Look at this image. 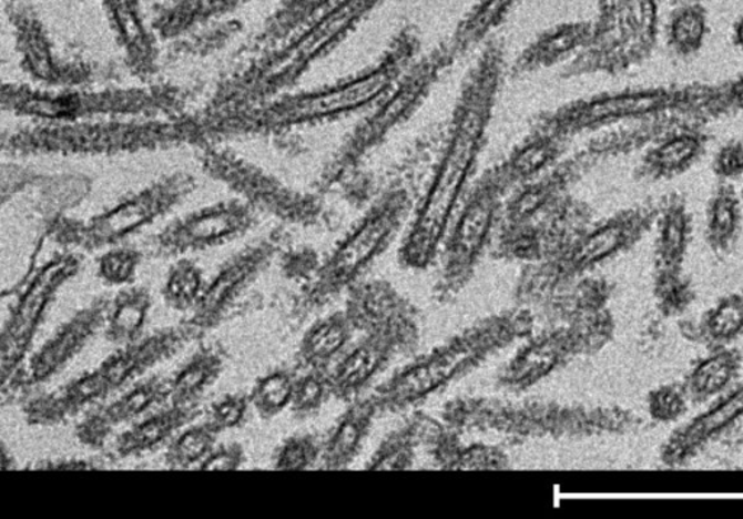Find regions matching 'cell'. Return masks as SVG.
Instances as JSON below:
<instances>
[{"label": "cell", "instance_id": "obj_1", "mask_svg": "<svg viewBox=\"0 0 743 519\" xmlns=\"http://www.w3.org/2000/svg\"><path fill=\"white\" fill-rule=\"evenodd\" d=\"M482 130L484 112L472 108L465 113L451 136L448 153L440 164L435 182L427 192L404 245V258L411 266H426L440 240L444 238L451 212L477 157Z\"/></svg>", "mask_w": 743, "mask_h": 519}, {"label": "cell", "instance_id": "obj_2", "mask_svg": "<svg viewBox=\"0 0 743 519\" xmlns=\"http://www.w3.org/2000/svg\"><path fill=\"white\" fill-rule=\"evenodd\" d=\"M516 332V324L506 319L479 325L410 369L399 373L379 391L376 399L383 405H406L421 399L440 386L449 384L460 373L472 369L489 353L515 338Z\"/></svg>", "mask_w": 743, "mask_h": 519}, {"label": "cell", "instance_id": "obj_3", "mask_svg": "<svg viewBox=\"0 0 743 519\" xmlns=\"http://www.w3.org/2000/svg\"><path fill=\"white\" fill-rule=\"evenodd\" d=\"M74 266L69 260H60L50 264L44 272L34 278L30 287L23 294L17 309L13 311L2 339V372L3 379L9 372L16 370L27 348L30 347L32 337L47 306L53 299L61 283L72 275Z\"/></svg>", "mask_w": 743, "mask_h": 519}, {"label": "cell", "instance_id": "obj_4", "mask_svg": "<svg viewBox=\"0 0 743 519\" xmlns=\"http://www.w3.org/2000/svg\"><path fill=\"white\" fill-rule=\"evenodd\" d=\"M166 399H171V379L150 377L84 419L78 428L79 440L83 445L101 446L115 428L133 421Z\"/></svg>", "mask_w": 743, "mask_h": 519}, {"label": "cell", "instance_id": "obj_5", "mask_svg": "<svg viewBox=\"0 0 743 519\" xmlns=\"http://www.w3.org/2000/svg\"><path fill=\"white\" fill-rule=\"evenodd\" d=\"M110 309L111 304L99 301L74 315L32 358L28 370L30 380L42 381L77 357L98 329L106 324Z\"/></svg>", "mask_w": 743, "mask_h": 519}, {"label": "cell", "instance_id": "obj_6", "mask_svg": "<svg viewBox=\"0 0 743 519\" xmlns=\"http://www.w3.org/2000/svg\"><path fill=\"white\" fill-rule=\"evenodd\" d=\"M710 135L702 129L672 132L643 151L637 176L642 181H671L689 172L703 159Z\"/></svg>", "mask_w": 743, "mask_h": 519}, {"label": "cell", "instance_id": "obj_7", "mask_svg": "<svg viewBox=\"0 0 743 519\" xmlns=\"http://www.w3.org/2000/svg\"><path fill=\"white\" fill-rule=\"evenodd\" d=\"M397 223L398 207H384L366 220L334 256L328 267L327 287L342 285L360 271L387 243Z\"/></svg>", "mask_w": 743, "mask_h": 519}, {"label": "cell", "instance_id": "obj_8", "mask_svg": "<svg viewBox=\"0 0 743 519\" xmlns=\"http://www.w3.org/2000/svg\"><path fill=\"white\" fill-rule=\"evenodd\" d=\"M391 82L389 73L376 70L374 73L362 75L350 83L343 84L332 91L315 94L296 103L295 116L319 118L337 115V113L359 110L369 105L380 96Z\"/></svg>", "mask_w": 743, "mask_h": 519}, {"label": "cell", "instance_id": "obj_9", "mask_svg": "<svg viewBox=\"0 0 743 519\" xmlns=\"http://www.w3.org/2000/svg\"><path fill=\"white\" fill-rule=\"evenodd\" d=\"M197 405H173L162 413L135 424L122 432L115 441V452L120 457L143 455L175 436L200 415Z\"/></svg>", "mask_w": 743, "mask_h": 519}, {"label": "cell", "instance_id": "obj_10", "mask_svg": "<svg viewBox=\"0 0 743 519\" xmlns=\"http://www.w3.org/2000/svg\"><path fill=\"white\" fill-rule=\"evenodd\" d=\"M261 256L262 254H248L237 260L211 283L208 289L202 292L195 306L194 318L190 323L196 333L218 323L221 314L232 305L234 297L246 286L248 278L255 275L261 264Z\"/></svg>", "mask_w": 743, "mask_h": 519}, {"label": "cell", "instance_id": "obj_11", "mask_svg": "<svg viewBox=\"0 0 743 519\" xmlns=\"http://www.w3.org/2000/svg\"><path fill=\"white\" fill-rule=\"evenodd\" d=\"M246 212L242 207H221L187 220L185 224L179 225L171 231L166 237V244L171 247H192L216 242L237 233L247 224Z\"/></svg>", "mask_w": 743, "mask_h": 519}, {"label": "cell", "instance_id": "obj_12", "mask_svg": "<svg viewBox=\"0 0 743 519\" xmlns=\"http://www.w3.org/2000/svg\"><path fill=\"white\" fill-rule=\"evenodd\" d=\"M493 218V204L489 196H478L464 212L455 231L450 247V264L456 271L467 267L486 243Z\"/></svg>", "mask_w": 743, "mask_h": 519}, {"label": "cell", "instance_id": "obj_13", "mask_svg": "<svg viewBox=\"0 0 743 519\" xmlns=\"http://www.w3.org/2000/svg\"><path fill=\"white\" fill-rule=\"evenodd\" d=\"M743 112V73L722 83H698L691 113L700 129Z\"/></svg>", "mask_w": 743, "mask_h": 519}, {"label": "cell", "instance_id": "obj_14", "mask_svg": "<svg viewBox=\"0 0 743 519\" xmlns=\"http://www.w3.org/2000/svg\"><path fill=\"white\" fill-rule=\"evenodd\" d=\"M709 13L703 3H680L666 26V44L681 60L693 59L708 40Z\"/></svg>", "mask_w": 743, "mask_h": 519}, {"label": "cell", "instance_id": "obj_15", "mask_svg": "<svg viewBox=\"0 0 743 519\" xmlns=\"http://www.w3.org/2000/svg\"><path fill=\"white\" fill-rule=\"evenodd\" d=\"M224 370V356L216 348H202L191 362L171 379V403L173 405H196L197 398Z\"/></svg>", "mask_w": 743, "mask_h": 519}, {"label": "cell", "instance_id": "obj_16", "mask_svg": "<svg viewBox=\"0 0 743 519\" xmlns=\"http://www.w3.org/2000/svg\"><path fill=\"white\" fill-rule=\"evenodd\" d=\"M689 234L690 216L686 214L684 201L672 195L662 211L657 245L658 264L664 273H674L683 260Z\"/></svg>", "mask_w": 743, "mask_h": 519}, {"label": "cell", "instance_id": "obj_17", "mask_svg": "<svg viewBox=\"0 0 743 519\" xmlns=\"http://www.w3.org/2000/svg\"><path fill=\"white\" fill-rule=\"evenodd\" d=\"M152 297L145 289H130L122 292L111 304L106 320V337L112 343L126 344L139 339L144 327Z\"/></svg>", "mask_w": 743, "mask_h": 519}, {"label": "cell", "instance_id": "obj_18", "mask_svg": "<svg viewBox=\"0 0 743 519\" xmlns=\"http://www.w3.org/2000/svg\"><path fill=\"white\" fill-rule=\"evenodd\" d=\"M740 223V197L731 183L722 182L710 202L708 214V240L714 252H726L731 247Z\"/></svg>", "mask_w": 743, "mask_h": 519}, {"label": "cell", "instance_id": "obj_19", "mask_svg": "<svg viewBox=\"0 0 743 519\" xmlns=\"http://www.w3.org/2000/svg\"><path fill=\"white\" fill-rule=\"evenodd\" d=\"M385 352L387 346L380 338L369 339L355 348L334 373L333 389L338 394H352L359 389L378 372L385 360Z\"/></svg>", "mask_w": 743, "mask_h": 519}, {"label": "cell", "instance_id": "obj_20", "mask_svg": "<svg viewBox=\"0 0 743 519\" xmlns=\"http://www.w3.org/2000/svg\"><path fill=\"white\" fill-rule=\"evenodd\" d=\"M370 413V405H357L342 418L336 431L332 434L330 440L324 448V464L328 469L345 466L355 455L368 428Z\"/></svg>", "mask_w": 743, "mask_h": 519}, {"label": "cell", "instance_id": "obj_21", "mask_svg": "<svg viewBox=\"0 0 743 519\" xmlns=\"http://www.w3.org/2000/svg\"><path fill=\"white\" fill-rule=\"evenodd\" d=\"M349 338V325L340 315L319 320L305 335L301 344V358L309 366H319L330 360L345 347Z\"/></svg>", "mask_w": 743, "mask_h": 519}, {"label": "cell", "instance_id": "obj_22", "mask_svg": "<svg viewBox=\"0 0 743 519\" xmlns=\"http://www.w3.org/2000/svg\"><path fill=\"white\" fill-rule=\"evenodd\" d=\"M160 195H145L129 202V204L118 207L111 214L102 216L93 226V237L99 240H110L121 237L131 230L138 228L141 224L147 223L150 218L159 214L163 207L164 200Z\"/></svg>", "mask_w": 743, "mask_h": 519}, {"label": "cell", "instance_id": "obj_23", "mask_svg": "<svg viewBox=\"0 0 743 519\" xmlns=\"http://www.w3.org/2000/svg\"><path fill=\"white\" fill-rule=\"evenodd\" d=\"M216 436L208 423L185 429L167 448L166 464L172 469H187L202 464L214 450Z\"/></svg>", "mask_w": 743, "mask_h": 519}, {"label": "cell", "instance_id": "obj_24", "mask_svg": "<svg viewBox=\"0 0 743 519\" xmlns=\"http://www.w3.org/2000/svg\"><path fill=\"white\" fill-rule=\"evenodd\" d=\"M559 348L558 337L533 344L511 363L507 380L512 385H528L538 380L558 365Z\"/></svg>", "mask_w": 743, "mask_h": 519}, {"label": "cell", "instance_id": "obj_25", "mask_svg": "<svg viewBox=\"0 0 743 519\" xmlns=\"http://www.w3.org/2000/svg\"><path fill=\"white\" fill-rule=\"evenodd\" d=\"M295 380L288 372L277 370L262 377L251 394V404L258 415L272 419L293 403Z\"/></svg>", "mask_w": 743, "mask_h": 519}, {"label": "cell", "instance_id": "obj_26", "mask_svg": "<svg viewBox=\"0 0 743 519\" xmlns=\"http://www.w3.org/2000/svg\"><path fill=\"white\" fill-rule=\"evenodd\" d=\"M200 272L190 263H182L172 272L164 287L166 304L176 311L195 308L202 295Z\"/></svg>", "mask_w": 743, "mask_h": 519}, {"label": "cell", "instance_id": "obj_27", "mask_svg": "<svg viewBox=\"0 0 743 519\" xmlns=\"http://www.w3.org/2000/svg\"><path fill=\"white\" fill-rule=\"evenodd\" d=\"M318 446L313 437H294L276 452L275 467L279 470H304L317 459Z\"/></svg>", "mask_w": 743, "mask_h": 519}, {"label": "cell", "instance_id": "obj_28", "mask_svg": "<svg viewBox=\"0 0 743 519\" xmlns=\"http://www.w3.org/2000/svg\"><path fill=\"white\" fill-rule=\"evenodd\" d=\"M248 405H252L251 396H224L223 399L216 400L211 407L206 423L218 434L225 431V429L235 428L246 417Z\"/></svg>", "mask_w": 743, "mask_h": 519}, {"label": "cell", "instance_id": "obj_29", "mask_svg": "<svg viewBox=\"0 0 743 519\" xmlns=\"http://www.w3.org/2000/svg\"><path fill=\"white\" fill-rule=\"evenodd\" d=\"M327 381L318 373H309L303 379L295 380L293 408L296 414H308L317 409L323 404L326 395Z\"/></svg>", "mask_w": 743, "mask_h": 519}, {"label": "cell", "instance_id": "obj_30", "mask_svg": "<svg viewBox=\"0 0 743 519\" xmlns=\"http://www.w3.org/2000/svg\"><path fill=\"white\" fill-rule=\"evenodd\" d=\"M712 169L722 182L743 179V141L733 139L722 144L714 154Z\"/></svg>", "mask_w": 743, "mask_h": 519}, {"label": "cell", "instance_id": "obj_31", "mask_svg": "<svg viewBox=\"0 0 743 519\" xmlns=\"http://www.w3.org/2000/svg\"><path fill=\"white\" fill-rule=\"evenodd\" d=\"M138 254L131 252H114L108 254L101 262V276L111 285H122L130 282L138 266Z\"/></svg>", "mask_w": 743, "mask_h": 519}, {"label": "cell", "instance_id": "obj_32", "mask_svg": "<svg viewBox=\"0 0 743 519\" xmlns=\"http://www.w3.org/2000/svg\"><path fill=\"white\" fill-rule=\"evenodd\" d=\"M244 450L242 446L238 445H227L218 448V450H213L206 456V459L202 461L200 469L201 470H237L244 464Z\"/></svg>", "mask_w": 743, "mask_h": 519}, {"label": "cell", "instance_id": "obj_33", "mask_svg": "<svg viewBox=\"0 0 743 519\" xmlns=\"http://www.w3.org/2000/svg\"><path fill=\"white\" fill-rule=\"evenodd\" d=\"M549 157L548 150L543 145H531L528 150L519 155L516 160V169L521 174H530L536 172L547 163Z\"/></svg>", "mask_w": 743, "mask_h": 519}, {"label": "cell", "instance_id": "obj_34", "mask_svg": "<svg viewBox=\"0 0 743 519\" xmlns=\"http://www.w3.org/2000/svg\"><path fill=\"white\" fill-rule=\"evenodd\" d=\"M506 2L507 0H489V2L486 3V7L481 9V12L475 17L472 27H470L472 28V31L481 32L491 26V23L496 21V18L500 16L501 9L505 8Z\"/></svg>", "mask_w": 743, "mask_h": 519}, {"label": "cell", "instance_id": "obj_35", "mask_svg": "<svg viewBox=\"0 0 743 519\" xmlns=\"http://www.w3.org/2000/svg\"><path fill=\"white\" fill-rule=\"evenodd\" d=\"M732 41L736 50L743 54V11L741 17L736 19L735 26H733Z\"/></svg>", "mask_w": 743, "mask_h": 519}, {"label": "cell", "instance_id": "obj_36", "mask_svg": "<svg viewBox=\"0 0 743 519\" xmlns=\"http://www.w3.org/2000/svg\"><path fill=\"white\" fill-rule=\"evenodd\" d=\"M671 2H675V3H703V2H708V0H671Z\"/></svg>", "mask_w": 743, "mask_h": 519}, {"label": "cell", "instance_id": "obj_37", "mask_svg": "<svg viewBox=\"0 0 743 519\" xmlns=\"http://www.w3.org/2000/svg\"><path fill=\"white\" fill-rule=\"evenodd\" d=\"M742 197H743V189H742Z\"/></svg>", "mask_w": 743, "mask_h": 519}]
</instances>
